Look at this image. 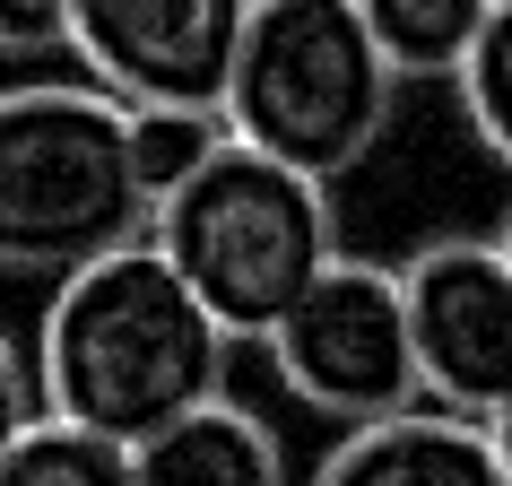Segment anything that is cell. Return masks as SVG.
Masks as SVG:
<instances>
[{"mask_svg":"<svg viewBox=\"0 0 512 486\" xmlns=\"http://www.w3.org/2000/svg\"><path fill=\"white\" fill-rule=\"evenodd\" d=\"M226 356L235 339L139 235L53 278V304L35 322V391H44V417L139 452L174 417L226 400Z\"/></svg>","mask_w":512,"mask_h":486,"instance_id":"cell-1","label":"cell"},{"mask_svg":"<svg viewBox=\"0 0 512 486\" xmlns=\"http://www.w3.org/2000/svg\"><path fill=\"white\" fill-rule=\"evenodd\" d=\"M148 243L209 304V322L226 339H270L313 296V278L339 261V217H330V183L226 131V148L174 200H157Z\"/></svg>","mask_w":512,"mask_h":486,"instance_id":"cell-2","label":"cell"},{"mask_svg":"<svg viewBox=\"0 0 512 486\" xmlns=\"http://www.w3.org/2000/svg\"><path fill=\"white\" fill-rule=\"evenodd\" d=\"M148 235L131 105L96 79L0 87V270L70 278Z\"/></svg>","mask_w":512,"mask_h":486,"instance_id":"cell-3","label":"cell"},{"mask_svg":"<svg viewBox=\"0 0 512 486\" xmlns=\"http://www.w3.org/2000/svg\"><path fill=\"white\" fill-rule=\"evenodd\" d=\"M400 113V70L382 61L356 0H261L235 53L226 131L261 157L339 183L382 148Z\"/></svg>","mask_w":512,"mask_h":486,"instance_id":"cell-4","label":"cell"},{"mask_svg":"<svg viewBox=\"0 0 512 486\" xmlns=\"http://www.w3.org/2000/svg\"><path fill=\"white\" fill-rule=\"evenodd\" d=\"M261 348H270L278 382H287L304 408L339 417V426H374V417H400V408L426 400L400 270L356 261V252H339V261L313 278V296H304Z\"/></svg>","mask_w":512,"mask_h":486,"instance_id":"cell-5","label":"cell"},{"mask_svg":"<svg viewBox=\"0 0 512 486\" xmlns=\"http://www.w3.org/2000/svg\"><path fill=\"white\" fill-rule=\"evenodd\" d=\"M426 400L495 426L512 408V261L495 235H434L400 261Z\"/></svg>","mask_w":512,"mask_h":486,"instance_id":"cell-6","label":"cell"},{"mask_svg":"<svg viewBox=\"0 0 512 486\" xmlns=\"http://www.w3.org/2000/svg\"><path fill=\"white\" fill-rule=\"evenodd\" d=\"M252 9L261 0H70V53L122 105L226 113Z\"/></svg>","mask_w":512,"mask_h":486,"instance_id":"cell-7","label":"cell"},{"mask_svg":"<svg viewBox=\"0 0 512 486\" xmlns=\"http://www.w3.org/2000/svg\"><path fill=\"white\" fill-rule=\"evenodd\" d=\"M304 486H504V460H495V434L478 417H452V408H400V417H374V426H348L313 460Z\"/></svg>","mask_w":512,"mask_h":486,"instance_id":"cell-8","label":"cell"},{"mask_svg":"<svg viewBox=\"0 0 512 486\" xmlns=\"http://www.w3.org/2000/svg\"><path fill=\"white\" fill-rule=\"evenodd\" d=\"M139 486H296V460H287V434L261 417L252 400H209L174 417L157 443H139Z\"/></svg>","mask_w":512,"mask_h":486,"instance_id":"cell-9","label":"cell"},{"mask_svg":"<svg viewBox=\"0 0 512 486\" xmlns=\"http://www.w3.org/2000/svg\"><path fill=\"white\" fill-rule=\"evenodd\" d=\"M356 9L400 79H460V61L478 53L495 18V0H356Z\"/></svg>","mask_w":512,"mask_h":486,"instance_id":"cell-10","label":"cell"},{"mask_svg":"<svg viewBox=\"0 0 512 486\" xmlns=\"http://www.w3.org/2000/svg\"><path fill=\"white\" fill-rule=\"evenodd\" d=\"M217 148H226V113L131 105V174H139V191H148V217H157V200H174Z\"/></svg>","mask_w":512,"mask_h":486,"instance_id":"cell-11","label":"cell"},{"mask_svg":"<svg viewBox=\"0 0 512 486\" xmlns=\"http://www.w3.org/2000/svg\"><path fill=\"white\" fill-rule=\"evenodd\" d=\"M0 486H139V460L122 443H105V434H79L61 417H44L0 460Z\"/></svg>","mask_w":512,"mask_h":486,"instance_id":"cell-12","label":"cell"},{"mask_svg":"<svg viewBox=\"0 0 512 486\" xmlns=\"http://www.w3.org/2000/svg\"><path fill=\"white\" fill-rule=\"evenodd\" d=\"M460 113H469V131H478V148L512 174V0H495V18H486L478 53L460 61Z\"/></svg>","mask_w":512,"mask_h":486,"instance_id":"cell-13","label":"cell"},{"mask_svg":"<svg viewBox=\"0 0 512 486\" xmlns=\"http://www.w3.org/2000/svg\"><path fill=\"white\" fill-rule=\"evenodd\" d=\"M44 426V391H35V356L9 339V322H0V460L18 452L27 434Z\"/></svg>","mask_w":512,"mask_h":486,"instance_id":"cell-14","label":"cell"},{"mask_svg":"<svg viewBox=\"0 0 512 486\" xmlns=\"http://www.w3.org/2000/svg\"><path fill=\"white\" fill-rule=\"evenodd\" d=\"M0 53H70V0H0Z\"/></svg>","mask_w":512,"mask_h":486,"instance_id":"cell-15","label":"cell"},{"mask_svg":"<svg viewBox=\"0 0 512 486\" xmlns=\"http://www.w3.org/2000/svg\"><path fill=\"white\" fill-rule=\"evenodd\" d=\"M486 434H495V460H504V486H512V408H504V417H495Z\"/></svg>","mask_w":512,"mask_h":486,"instance_id":"cell-16","label":"cell"},{"mask_svg":"<svg viewBox=\"0 0 512 486\" xmlns=\"http://www.w3.org/2000/svg\"><path fill=\"white\" fill-rule=\"evenodd\" d=\"M495 243H504V261H512V209H504V226H495Z\"/></svg>","mask_w":512,"mask_h":486,"instance_id":"cell-17","label":"cell"}]
</instances>
